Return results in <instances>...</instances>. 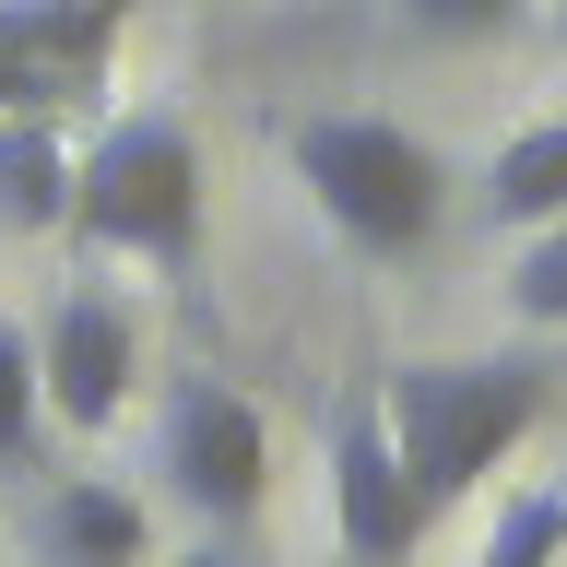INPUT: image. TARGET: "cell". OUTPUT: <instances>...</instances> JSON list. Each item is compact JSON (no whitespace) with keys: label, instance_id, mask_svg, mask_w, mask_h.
<instances>
[{"label":"cell","instance_id":"obj_10","mask_svg":"<svg viewBox=\"0 0 567 567\" xmlns=\"http://www.w3.org/2000/svg\"><path fill=\"white\" fill-rule=\"evenodd\" d=\"M556 213H567V118H532V131L485 166V225L532 237V225H556Z\"/></svg>","mask_w":567,"mask_h":567},{"label":"cell","instance_id":"obj_2","mask_svg":"<svg viewBox=\"0 0 567 567\" xmlns=\"http://www.w3.org/2000/svg\"><path fill=\"white\" fill-rule=\"evenodd\" d=\"M284 154H296L319 225H331L354 260H414V248L450 225V166H437L402 118H296Z\"/></svg>","mask_w":567,"mask_h":567},{"label":"cell","instance_id":"obj_8","mask_svg":"<svg viewBox=\"0 0 567 567\" xmlns=\"http://www.w3.org/2000/svg\"><path fill=\"white\" fill-rule=\"evenodd\" d=\"M35 567H154V520L118 473H60L35 496Z\"/></svg>","mask_w":567,"mask_h":567},{"label":"cell","instance_id":"obj_6","mask_svg":"<svg viewBox=\"0 0 567 567\" xmlns=\"http://www.w3.org/2000/svg\"><path fill=\"white\" fill-rule=\"evenodd\" d=\"M142 379V331L118 296H60V319L35 331V402H48V425H71V437H95V425H118V402H131Z\"/></svg>","mask_w":567,"mask_h":567},{"label":"cell","instance_id":"obj_7","mask_svg":"<svg viewBox=\"0 0 567 567\" xmlns=\"http://www.w3.org/2000/svg\"><path fill=\"white\" fill-rule=\"evenodd\" d=\"M118 48V24L71 12V0H0V118H48L60 95H83Z\"/></svg>","mask_w":567,"mask_h":567},{"label":"cell","instance_id":"obj_12","mask_svg":"<svg viewBox=\"0 0 567 567\" xmlns=\"http://www.w3.org/2000/svg\"><path fill=\"white\" fill-rule=\"evenodd\" d=\"M508 308L544 319V331H567V213L520 237V260H508Z\"/></svg>","mask_w":567,"mask_h":567},{"label":"cell","instance_id":"obj_18","mask_svg":"<svg viewBox=\"0 0 567 567\" xmlns=\"http://www.w3.org/2000/svg\"><path fill=\"white\" fill-rule=\"evenodd\" d=\"M556 35H567V0H556Z\"/></svg>","mask_w":567,"mask_h":567},{"label":"cell","instance_id":"obj_1","mask_svg":"<svg viewBox=\"0 0 567 567\" xmlns=\"http://www.w3.org/2000/svg\"><path fill=\"white\" fill-rule=\"evenodd\" d=\"M544 402H556L544 354H425V367H390L379 425H390V450H402V473H414L425 520L485 485L496 461L544 425Z\"/></svg>","mask_w":567,"mask_h":567},{"label":"cell","instance_id":"obj_13","mask_svg":"<svg viewBox=\"0 0 567 567\" xmlns=\"http://www.w3.org/2000/svg\"><path fill=\"white\" fill-rule=\"evenodd\" d=\"M556 508H567V496H508L496 532L473 544V567H556Z\"/></svg>","mask_w":567,"mask_h":567},{"label":"cell","instance_id":"obj_5","mask_svg":"<svg viewBox=\"0 0 567 567\" xmlns=\"http://www.w3.org/2000/svg\"><path fill=\"white\" fill-rule=\"evenodd\" d=\"M331 544L343 567H402L425 544V496L379 425V390H343V414H331Z\"/></svg>","mask_w":567,"mask_h":567},{"label":"cell","instance_id":"obj_14","mask_svg":"<svg viewBox=\"0 0 567 567\" xmlns=\"http://www.w3.org/2000/svg\"><path fill=\"white\" fill-rule=\"evenodd\" d=\"M402 12H414L425 35H508L532 0H402Z\"/></svg>","mask_w":567,"mask_h":567},{"label":"cell","instance_id":"obj_17","mask_svg":"<svg viewBox=\"0 0 567 567\" xmlns=\"http://www.w3.org/2000/svg\"><path fill=\"white\" fill-rule=\"evenodd\" d=\"M556 567H567V508H556Z\"/></svg>","mask_w":567,"mask_h":567},{"label":"cell","instance_id":"obj_11","mask_svg":"<svg viewBox=\"0 0 567 567\" xmlns=\"http://www.w3.org/2000/svg\"><path fill=\"white\" fill-rule=\"evenodd\" d=\"M35 450H48V402H35V343H24V319H0V473L24 485Z\"/></svg>","mask_w":567,"mask_h":567},{"label":"cell","instance_id":"obj_9","mask_svg":"<svg viewBox=\"0 0 567 567\" xmlns=\"http://www.w3.org/2000/svg\"><path fill=\"white\" fill-rule=\"evenodd\" d=\"M60 225H71L60 118H0V237H60Z\"/></svg>","mask_w":567,"mask_h":567},{"label":"cell","instance_id":"obj_4","mask_svg":"<svg viewBox=\"0 0 567 567\" xmlns=\"http://www.w3.org/2000/svg\"><path fill=\"white\" fill-rule=\"evenodd\" d=\"M166 496L202 532H248V520H260V496H272V425H260L248 390L189 379L166 402Z\"/></svg>","mask_w":567,"mask_h":567},{"label":"cell","instance_id":"obj_3","mask_svg":"<svg viewBox=\"0 0 567 567\" xmlns=\"http://www.w3.org/2000/svg\"><path fill=\"white\" fill-rule=\"evenodd\" d=\"M71 237L106 260H154L189 272L202 248V154L177 118H118L95 154H71Z\"/></svg>","mask_w":567,"mask_h":567},{"label":"cell","instance_id":"obj_16","mask_svg":"<svg viewBox=\"0 0 567 567\" xmlns=\"http://www.w3.org/2000/svg\"><path fill=\"white\" fill-rule=\"evenodd\" d=\"M71 12H95V24H131V12H142V0H71Z\"/></svg>","mask_w":567,"mask_h":567},{"label":"cell","instance_id":"obj_15","mask_svg":"<svg viewBox=\"0 0 567 567\" xmlns=\"http://www.w3.org/2000/svg\"><path fill=\"white\" fill-rule=\"evenodd\" d=\"M166 567H237V556H225V532H202V544H189V556H166Z\"/></svg>","mask_w":567,"mask_h":567}]
</instances>
